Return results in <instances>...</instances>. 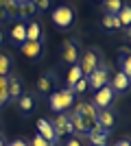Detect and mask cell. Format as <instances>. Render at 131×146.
Wrapping results in <instances>:
<instances>
[{
	"instance_id": "cell-2",
	"label": "cell",
	"mask_w": 131,
	"mask_h": 146,
	"mask_svg": "<svg viewBox=\"0 0 131 146\" xmlns=\"http://www.w3.org/2000/svg\"><path fill=\"white\" fill-rule=\"evenodd\" d=\"M103 52H100V48H96V46H92V48H85L81 52V57H79V68H81L83 76H90V74L96 70V68L103 63Z\"/></svg>"
},
{
	"instance_id": "cell-31",
	"label": "cell",
	"mask_w": 131,
	"mask_h": 146,
	"mask_svg": "<svg viewBox=\"0 0 131 146\" xmlns=\"http://www.w3.org/2000/svg\"><path fill=\"white\" fill-rule=\"evenodd\" d=\"M29 146H55V144H53V142H48V140H44L42 135H35Z\"/></svg>"
},
{
	"instance_id": "cell-4",
	"label": "cell",
	"mask_w": 131,
	"mask_h": 146,
	"mask_svg": "<svg viewBox=\"0 0 131 146\" xmlns=\"http://www.w3.org/2000/svg\"><path fill=\"white\" fill-rule=\"evenodd\" d=\"M57 85H59V74H57V70H46V72H42L37 76V92L44 94V96H50V94L57 90Z\"/></svg>"
},
{
	"instance_id": "cell-10",
	"label": "cell",
	"mask_w": 131,
	"mask_h": 146,
	"mask_svg": "<svg viewBox=\"0 0 131 146\" xmlns=\"http://www.w3.org/2000/svg\"><path fill=\"white\" fill-rule=\"evenodd\" d=\"M53 131H55L57 137H66V135H74V129H72V124H70V118L68 113H57V118L53 122Z\"/></svg>"
},
{
	"instance_id": "cell-24",
	"label": "cell",
	"mask_w": 131,
	"mask_h": 146,
	"mask_svg": "<svg viewBox=\"0 0 131 146\" xmlns=\"http://www.w3.org/2000/svg\"><path fill=\"white\" fill-rule=\"evenodd\" d=\"M100 29L103 31H118L122 29L118 22V18L116 15H107V13H103V18H100Z\"/></svg>"
},
{
	"instance_id": "cell-8",
	"label": "cell",
	"mask_w": 131,
	"mask_h": 146,
	"mask_svg": "<svg viewBox=\"0 0 131 146\" xmlns=\"http://www.w3.org/2000/svg\"><path fill=\"white\" fill-rule=\"evenodd\" d=\"M109 87H112V92L116 94V96L129 94L131 92V79L127 76V74H122L120 70H116V72L112 74V79H109Z\"/></svg>"
},
{
	"instance_id": "cell-26",
	"label": "cell",
	"mask_w": 131,
	"mask_h": 146,
	"mask_svg": "<svg viewBox=\"0 0 131 146\" xmlns=\"http://www.w3.org/2000/svg\"><path fill=\"white\" fill-rule=\"evenodd\" d=\"M116 18H118V22H120V26H122V29L131 26V5H129V2H125V5H122V9L118 11V15H116Z\"/></svg>"
},
{
	"instance_id": "cell-38",
	"label": "cell",
	"mask_w": 131,
	"mask_h": 146,
	"mask_svg": "<svg viewBox=\"0 0 131 146\" xmlns=\"http://www.w3.org/2000/svg\"><path fill=\"white\" fill-rule=\"evenodd\" d=\"M0 146H5V142H2V137H0Z\"/></svg>"
},
{
	"instance_id": "cell-36",
	"label": "cell",
	"mask_w": 131,
	"mask_h": 146,
	"mask_svg": "<svg viewBox=\"0 0 131 146\" xmlns=\"http://www.w3.org/2000/svg\"><path fill=\"white\" fill-rule=\"evenodd\" d=\"M5 37H7V35H5V31H2V26H0V46L5 44Z\"/></svg>"
},
{
	"instance_id": "cell-33",
	"label": "cell",
	"mask_w": 131,
	"mask_h": 146,
	"mask_svg": "<svg viewBox=\"0 0 131 146\" xmlns=\"http://www.w3.org/2000/svg\"><path fill=\"white\" fill-rule=\"evenodd\" d=\"M7 146H29V142H24V140H13V142H9Z\"/></svg>"
},
{
	"instance_id": "cell-1",
	"label": "cell",
	"mask_w": 131,
	"mask_h": 146,
	"mask_svg": "<svg viewBox=\"0 0 131 146\" xmlns=\"http://www.w3.org/2000/svg\"><path fill=\"white\" fill-rule=\"evenodd\" d=\"M74 98H76V94L72 87H61V90H55L48 96V107L55 113H66L74 105Z\"/></svg>"
},
{
	"instance_id": "cell-20",
	"label": "cell",
	"mask_w": 131,
	"mask_h": 146,
	"mask_svg": "<svg viewBox=\"0 0 131 146\" xmlns=\"http://www.w3.org/2000/svg\"><path fill=\"white\" fill-rule=\"evenodd\" d=\"M37 135H42L44 140L53 142V144L57 142V135H55V131H53V124H50V120H46V118H39L37 120Z\"/></svg>"
},
{
	"instance_id": "cell-13",
	"label": "cell",
	"mask_w": 131,
	"mask_h": 146,
	"mask_svg": "<svg viewBox=\"0 0 131 146\" xmlns=\"http://www.w3.org/2000/svg\"><path fill=\"white\" fill-rule=\"evenodd\" d=\"M72 113L85 118L87 122H96V116H98V109L94 107L92 103H85V100H79V103L72 105Z\"/></svg>"
},
{
	"instance_id": "cell-14",
	"label": "cell",
	"mask_w": 131,
	"mask_h": 146,
	"mask_svg": "<svg viewBox=\"0 0 131 146\" xmlns=\"http://www.w3.org/2000/svg\"><path fill=\"white\" fill-rule=\"evenodd\" d=\"M87 135H90V146H107L109 144V131H103L96 122L92 124V131Z\"/></svg>"
},
{
	"instance_id": "cell-41",
	"label": "cell",
	"mask_w": 131,
	"mask_h": 146,
	"mask_svg": "<svg viewBox=\"0 0 131 146\" xmlns=\"http://www.w3.org/2000/svg\"><path fill=\"white\" fill-rule=\"evenodd\" d=\"M98 2H103V0H98Z\"/></svg>"
},
{
	"instance_id": "cell-5",
	"label": "cell",
	"mask_w": 131,
	"mask_h": 146,
	"mask_svg": "<svg viewBox=\"0 0 131 146\" xmlns=\"http://www.w3.org/2000/svg\"><path fill=\"white\" fill-rule=\"evenodd\" d=\"M85 79H87V90L96 92V90H100V87H105L107 83H109V66L103 61V63H100L90 76H85Z\"/></svg>"
},
{
	"instance_id": "cell-32",
	"label": "cell",
	"mask_w": 131,
	"mask_h": 146,
	"mask_svg": "<svg viewBox=\"0 0 131 146\" xmlns=\"http://www.w3.org/2000/svg\"><path fill=\"white\" fill-rule=\"evenodd\" d=\"M114 146H131V137H122V140H118Z\"/></svg>"
},
{
	"instance_id": "cell-3",
	"label": "cell",
	"mask_w": 131,
	"mask_h": 146,
	"mask_svg": "<svg viewBox=\"0 0 131 146\" xmlns=\"http://www.w3.org/2000/svg\"><path fill=\"white\" fill-rule=\"evenodd\" d=\"M53 24L57 26V29H70V26L76 22V11L72 9L70 5H59L57 9H53Z\"/></svg>"
},
{
	"instance_id": "cell-23",
	"label": "cell",
	"mask_w": 131,
	"mask_h": 146,
	"mask_svg": "<svg viewBox=\"0 0 131 146\" xmlns=\"http://www.w3.org/2000/svg\"><path fill=\"white\" fill-rule=\"evenodd\" d=\"M122 5H125V0H103V2H100V9H103V13H107V15H118Z\"/></svg>"
},
{
	"instance_id": "cell-12",
	"label": "cell",
	"mask_w": 131,
	"mask_h": 146,
	"mask_svg": "<svg viewBox=\"0 0 131 146\" xmlns=\"http://www.w3.org/2000/svg\"><path fill=\"white\" fill-rule=\"evenodd\" d=\"M7 92H9V100H18L24 94V79L11 72L7 76Z\"/></svg>"
},
{
	"instance_id": "cell-19",
	"label": "cell",
	"mask_w": 131,
	"mask_h": 146,
	"mask_svg": "<svg viewBox=\"0 0 131 146\" xmlns=\"http://www.w3.org/2000/svg\"><path fill=\"white\" fill-rule=\"evenodd\" d=\"M20 7H22V0H5V20L7 22L20 20Z\"/></svg>"
},
{
	"instance_id": "cell-7",
	"label": "cell",
	"mask_w": 131,
	"mask_h": 146,
	"mask_svg": "<svg viewBox=\"0 0 131 146\" xmlns=\"http://www.w3.org/2000/svg\"><path fill=\"white\" fill-rule=\"evenodd\" d=\"M114 98H116V94L112 92V87H109V83H107L105 87L96 90V94H94V98H92V105H94L98 111H100V109H112Z\"/></svg>"
},
{
	"instance_id": "cell-25",
	"label": "cell",
	"mask_w": 131,
	"mask_h": 146,
	"mask_svg": "<svg viewBox=\"0 0 131 146\" xmlns=\"http://www.w3.org/2000/svg\"><path fill=\"white\" fill-rule=\"evenodd\" d=\"M79 79H83V72H81V68H79V63H76V66H70L68 74H66V87H74V83Z\"/></svg>"
},
{
	"instance_id": "cell-6",
	"label": "cell",
	"mask_w": 131,
	"mask_h": 146,
	"mask_svg": "<svg viewBox=\"0 0 131 146\" xmlns=\"http://www.w3.org/2000/svg\"><path fill=\"white\" fill-rule=\"evenodd\" d=\"M79 57H81L79 42H76V39H63V44H61V59H63V63L76 66V63H79Z\"/></svg>"
},
{
	"instance_id": "cell-17",
	"label": "cell",
	"mask_w": 131,
	"mask_h": 146,
	"mask_svg": "<svg viewBox=\"0 0 131 146\" xmlns=\"http://www.w3.org/2000/svg\"><path fill=\"white\" fill-rule=\"evenodd\" d=\"M35 105H37V100H35V94H31V92H24V94L18 98V109H20V113H24V116H29V113L35 111Z\"/></svg>"
},
{
	"instance_id": "cell-15",
	"label": "cell",
	"mask_w": 131,
	"mask_h": 146,
	"mask_svg": "<svg viewBox=\"0 0 131 146\" xmlns=\"http://www.w3.org/2000/svg\"><path fill=\"white\" fill-rule=\"evenodd\" d=\"M26 39L29 42H44V26L37 18L26 22Z\"/></svg>"
},
{
	"instance_id": "cell-22",
	"label": "cell",
	"mask_w": 131,
	"mask_h": 146,
	"mask_svg": "<svg viewBox=\"0 0 131 146\" xmlns=\"http://www.w3.org/2000/svg\"><path fill=\"white\" fill-rule=\"evenodd\" d=\"M13 72V57L9 52H0V76L7 79Z\"/></svg>"
},
{
	"instance_id": "cell-37",
	"label": "cell",
	"mask_w": 131,
	"mask_h": 146,
	"mask_svg": "<svg viewBox=\"0 0 131 146\" xmlns=\"http://www.w3.org/2000/svg\"><path fill=\"white\" fill-rule=\"evenodd\" d=\"M127 37H131V26H127Z\"/></svg>"
},
{
	"instance_id": "cell-35",
	"label": "cell",
	"mask_w": 131,
	"mask_h": 146,
	"mask_svg": "<svg viewBox=\"0 0 131 146\" xmlns=\"http://www.w3.org/2000/svg\"><path fill=\"white\" fill-rule=\"evenodd\" d=\"M0 20H5V0H0Z\"/></svg>"
},
{
	"instance_id": "cell-9",
	"label": "cell",
	"mask_w": 131,
	"mask_h": 146,
	"mask_svg": "<svg viewBox=\"0 0 131 146\" xmlns=\"http://www.w3.org/2000/svg\"><path fill=\"white\" fill-rule=\"evenodd\" d=\"M7 37H9V42H11L13 46H18V48H20V46L26 42V22H22V20L11 22L9 31H7Z\"/></svg>"
},
{
	"instance_id": "cell-30",
	"label": "cell",
	"mask_w": 131,
	"mask_h": 146,
	"mask_svg": "<svg viewBox=\"0 0 131 146\" xmlns=\"http://www.w3.org/2000/svg\"><path fill=\"white\" fill-rule=\"evenodd\" d=\"M35 2V7H37V11L44 13V11H48L50 7H53V0H33Z\"/></svg>"
},
{
	"instance_id": "cell-27",
	"label": "cell",
	"mask_w": 131,
	"mask_h": 146,
	"mask_svg": "<svg viewBox=\"0 0 131 146\" xmlns=\"http://www.w3.org/2000/svg\"><path fill=\"white\" fill-rule=\"evenodd\" d=\"M118 70L131 79V52L129 55H120L118 57Z\"/></svg>"
},
{
	"instance_id": "cell-39",
	"label": "cell",
	"mask_w": 131,
	"mask_h": 146,
	"mask_svg": "<svg viewBox=\"0 0 131 146\" xmlns=\"http://www.w3.org/2000/svg\"><path fill=\"white\" fill-rule=\"evenodd\" d=\"M127 39H129V46H131V37H127Z\"/></svg>"
},
{
	"instance_id": "cell-40",
	"label": "cell",
	"mask_w": 131,
	"mask_h": 146,
	"mask_svg": "<svg viewBox=\"0 0 131 146\" xmlns=\"http://www.w3.org/2000/svg\"><path fill=\"white\" fill-rule=\"evenodd\" d=\"M22 2H26V0H22Z\"/></svg>"
},
{
	"instance_id": "cell-28",
	"label": "cell",
	"mask_w": 131,
	"mask_h": 146,
	"mask_svg": "<svg viewBox=\"0 0 131 146\" xmlns=\"http://www.w3.org/2000/svg\"><path fill=\"white\" fill-rule=\"evenodd\" d=\"M9 103V92H7V79L0 76V107H7Z\"/></svg>"
},
{
	"instance_id": "cell-11",
	"label": "cell",
	"mask_w": 131,
	"mask_h": 146,
	"mask_svg": "<svg viewBox=\"0 0 131 146\" xmlns=\"http://www.w3.org/2000/svg\"><path fill=\"white\" fill-rule=\"evenodd\" d=\"M20 50H22V55L29 61H42L44 59V42H29L26 39L20 46Z\"/></svg>"
},
{
	"instance_id": "cell-21",
	"label": "cell",
	"mask_w": 131,
	"mask_h": 146,
	"mask_svg": "<svg viewBox=\"0 0 131 146\" xmlns=\"http://www.w3.org/2000/svg\"><path fill=\"white\" fill-rule=\"evenodd\" d=\"M37 15H39V11H37V7H35V2H33V0L22 2V7H20V20H22V22L35 20Z\"/></svg>"
},
{
	"instance_id": "cell-29",
	"label": "cell",
	"mask_w": 131,
	"mask_h": 146,
	"mask_svg": "<svg viewBox=\"0 0 131 146\" xmlns=\"http://www.w3.org/2000/svg\"><path fill=\"white\" fill-rule=\"evenodd\" d=\"M72 90H74L76 96H79V94H83V92H87V79H85V76H83V79H79V81L74 83V87H72Z\"/></svg>"
},
{
	"instance_id": "cell-16",
	"label": "cell",
	"mask_w": 131,
	"mask_h": 146,
	"mask_svg": "<svg viewBox=\"0 0 131 146\" xmlns=\"http://www.w3.org/2000/svg\"><path fill=\"white\" fill-rule=\"evenodd\" d=\"M68 118H70V124H72V129H74L76 135H87L90 131H92V124H94V122H87L85 118L76 116V113H72V111L68 113Z\"/></svg>"
},
{
	"instance_id": "cell-18",
	"label": "cell",
	"mask_w": 131,
	"mask_h": 146,
	"mask_svg": "<svg viewBox=\"0 0 131 146\" xmlns=\"http://www.w3.org/2000/svg\"><path fill=\"white\" fill-rule=\"evenodd\" d=\"M96 124H98L103 131H112L116 127V116H114L112 109H100L98 116H96Z\"/></svg>"
},
{
	"instance_id": "cell-34",
	"label": "cell",
	"mask_w": 131,
	"mask_h": 146,
	"mask_svg": "<svg viewBox=\"0 0 131 146\" xmlns=\"http://www.w3.org/2000/svg\"><path fill=\"white\" fill-rule=\"evenodd\" d=\"M66 146H81V140L72 137V140H68V144H66Z\"/></svg>"
}]
</instances>
